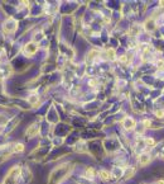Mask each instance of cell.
Returning a JSON list of instances; mask_svg holds the SVG:
<instances>
[{
    "instance_id": "8fae6325",
    "label": "cell",
    "mask_w": 164,
    "mask_h": 184,
    "mask_svg": "<svg viewBox=\"0 0 164 184\" xmlns=\"http://www.w3.org/2000/svg\"><path fill=\"white\" fill-rule=\"evenodd\" d=\"M99 56H100V52H99V51H91L87 56H86V61H87L89 64H91V62H93L95 58H97Z\"/></svg>"
},
{
    "instance_id": "ba28073f",
    "label": "cell",
    "mask_w": 164,
    "mask_h": 184,
    "mask_svg": "<svg viewBox=\"0 0 164 184\" xmlns=\"http://www.w3.org/2000/svg\"><path fill=\"white\" fill-rule=\"evenodd\" d=\"M135 173H136V168L135 166H125L124 168V178L125 179H130V178H133L134 175H135Z\"/></svg>"
},
{
    "instance_id": "7c38bea8",
    "label": "cell",
    "mask_w": 164,
    "mask_h": 184,
    "mask_svg": "<svg viewBox=\"0 0 164 184\" xmlns=\"http://www.w3.org/2000/svg\"><path fill=\"white\" fill-rule=\"evenodd\" d=\"M12 151L13 153H15V154H18V153H23L24 151V145L23 144H14V146H13V149H12Z\"/></svg>"
},
{
    "instance_id": "52a82bcc",
    "label": "cell",
    "mask_w": 164,
    "mask_h": 184,
    "mask_svg": "<svg viewBox=\"0 0 164 184\" xmlns=\"http://www.w3.org/2000/svg\"><path fill=\"white\" fill-rule=\"evenodd\" d=\"M99 178H100L102 182H110L114 177H113V174H111V171L105 170V169H101V170L99 171Z\"/></svg>"
},
{
    "instance_id": "9a60e30c",
    "label": "cell",
    "mask_w": 164,
    "mask_h": 184,
    "mask_svg": "<svg viewBox=\"0 0 164 184\" xmlns=\"http://www.w3.org/2000/svg\"><path fill=\"white\" fill-rule=\"evenodd\" d=\"M130 33L131 35H140V27H139V24H135V26H133L130 28Z\"/></svg>"
},
{
    "instance_id": "277c9868",
    "label": "cell",
    "mask_w": 164,
    "mask_h": 184,
    "mask_svg": "<svg viewBox=\"0 0 164 184\" xmlns=\"http://www.w3.org/2000/svg\"><path fill=\"white\" fill-rule=\"evenodd\" d=\"M121 124H123V127H124L126 131H133V130H135V127H136L135 120L133 118V117H129V116H126L125 118L123 120Z\"/></svg>"
},
{
    "instance_id": "5bb4252c",
    "label": "cell",
    "mask_w": 164,
    "mask_h": 184,
    "mask_svg": "<svg viewBox=\"0 0 164 184\" xmlns=\"http://www.w3.org/2000/svg\"><path fill=\"white\" fill-rule=\"evenodd\" d=\"M28 102L30 103V104H37L38 102H39V97H38V94H32L29 98H28Z\"/></svg>"
},
{
    "instance_id": "9c48e42d",
    "label": "cell",
    "mask_w": 164,
    "mask_h": 184,
    "mask_svg": "<svg viewBox=\"0 0 164 184\" xmlns=\"http://www.w3.org/2000/svg\"><path fill=\"white\" fill-rule=\"evenodd\" d=\"M97 175L96 170H95V168H91V166H87V168L85 169V178L89 179V180H92L95 179V177Z\"/></svg>"
},
{
    "instance_id": "3957f363",
    "label": "cell",
    "mask_w": 164,
    "mask_h": 184,
    "mask_svg": "<svg viewBox=\"0 0 164 184\" xmlns=\"http://www.w3.org/2000/svg\"><path fill=\"white\" fill-rule=\"evenodd\" d=\"M152 159H153V155L150 151H144V153L138 155V164L140 166H146V165L150 164Z\"/></svg>"
},
{
    "instance_id": "7a4b0ae2",
    "label": "cell",
    "mask_w": 164,
    "mask_h": 184,
    "mask_svg": "<svg viewBox=\"0 0 164 184\" xmlns=\"http://www.w3.org/2000/svg\"><path fill=\"white\" fill-rule=\"evenodd\" d=\"M18 28V22H16L14 18H8L4 24H3V31L8 35H10V33H14Z\"/></svg>"
},
{
    "instance_id": "30bf717a",
    "label": "cell",
    "mask_w": 164,
    "mask_h": 184,
    "mask_svg": "<svg viewBox=\"0 0 164 184\" xmlns=\"http://www.w3.org/2000/svg\"><path fill=\"white\" fill-rule=\"evenodd\" d=\"M75 151L79 153V154H83V153L87 151V145H86V142H83V141L77 142L75 145Z\"/></svg>"
},
{
    "instance_id": "8992f818",
    "label": "cell",
    "mask_w": 164,
    "mask_h": 184,
    "mask_svg": "<svg viewBox=\"0 0 164 184\" xmlns=\"http://www.w3.org/2000/svg\"><path fill=\"white\" fill-rule=\"evenodd\" d=\"M38 132H39V124L38 123H33L27 128V132H25V133H27L28 137H33V136L38 135Z\"/></svg>"
},
{
    "instance_id": "6da1fadb",
    "label": "cell",
    "mask_w": 164,
    "mask_h": 184,
    "mask_svg": "<svg viewBox=\"0 0 164 184\" xmlns=\"http://www.w3.org/2000/svg\"><path fill=\"white\" fill-rule=\"evenodd\" d=\"M72 168H73V166L70 163L61 164L59 166H57L54 170H52V173L49 175L48 184H59V183H62L63 179H66L68 177V174L71 173Z\"/></svg>"
},
{
    "instance_id": "4fadbf2b",
    "label": "cell",
    "mask_w": 164,
    "mask_h": 184,
    "mask_svg": "<svg viewBox=\"0 0 164 184\" xmlns=\"http://www.w3.org/2000/svg\"><path fill=\"white\" fill-rule=\"evenodd\" d=\"M106 53V58L107 60H115L116 58V53H115V50H113V48H110V50H107V51L105 52Z\"/></svg>"
},
{
    "instance_id": "5b68a950",
    "label": "cell",
    "mask_w": 164,
    "mask_h": 184,
    "mask_svg": "<svg viewBox=\"0 0 164 184\" xmlns=\"http://www.w3.org/2000/svg\"><path fill=\"white\" fill-rule=\"evenodd\" d=\"M23 50H24V52L27 53L28 56H32V55H34L38 51V45L36 42H28L27 45L24 46Z\"/></svg>"
},
{
    "instance_id": "2e32d148",
    "label": "cell",
    "mask_w": 164,
    "mask_h": 184,
    "mask_svg": "<svg viewBox=\"0 0 164 184\" xmlns=\"http://www.w3.org/2000/svg\"><path fill=\"white\" fill-rule=\"evenodd\" d=\"M155 117L157 118H164V111H155Z\"/></svg>"
}]
</instances>
